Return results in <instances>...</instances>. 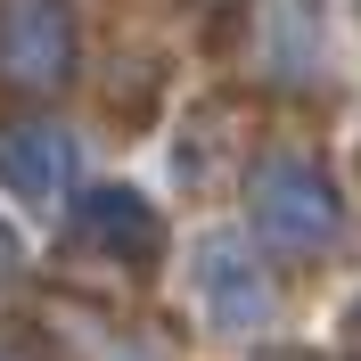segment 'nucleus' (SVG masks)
<instances>
[{"label":"nucleus","mask_w":361,"mask_h":361,"mask_svg":"<svg viewBox=\"0 0 361 361\" xmlns=\"http://www.w3.org/2000/svg\"><path fill=\"white\" fill-rule=\"evenodd\" d=\"M255 230H263L271 247H288V255H312V247L337 238V205H329V189H320L312 164L271 157L263 173H255Z\"/></svg>","instance_id":"f257e3e1"},{"label":"nucleus","mask_w":361,"mask_h":361,"mask_svg":"<svg viewBox=\"0 0 361 361\" xmlns=\"http://www.w3.org/2000/svg\"><path fill=\"white\" fill-rule=\"evenodd\" d=\"M197 295H205V312L222 320L230 337H255L271 320V279L255 271V255L238 238H205L197 247Z\"/></svg>","instance_id":"7ed1b4c3"},{"label":"nucleus","mask_w":361,"mask_h":361,"mask_svg":"<svg viewBox=\"0 0 361 361\" xmlns=\"http://www.w3.org/2000/svg\"><path fill=\"white\" fill-rule=\"evenodd\" d=\"M58 329H66V345H74V353H90V361H164L157 345H132V337L115 345V329H107V320L74 312V304H66V312H58Z\"/></svg>","instance_id":"423d86ee"},{"label":"nucleus","mask_w":361,"mask_h":361,"mask_svg":"<svg viewBox=\"0 0 361 361\" xmlns=\"http://www.w3.org/2000/svg\"><path fill=\"white\" fill-rule=\"evenodd\" d=\"M66 0H0V74L25 90H42L66 74Z\"/></svg>","instance_id":"f03ea898"},{"label":"nucleus","mask_w":361,"mask_h":361,"mask_svg":"<svg viewBox=\"0 0 361 361\" xmlns=\"http://www.w3.org/2000/svg\"><path fill=\"white\" fill-rule=\"evenodd\" d=\"M0 180L25 189V197H58V180H66V140L49 132V123L0 132Z\"/></svg>","instance_id":"39448f33"},{"label":"nucleus","mask_w":361,"mask_h":361,"mask_svg":"<svg viewBox=\"0 0 361 361\" xmlns=\"http://www.w3.org/2000/svg\"><path fill=\"white\" fill-rule=\"evenodd\" d=\"M271 361H304V353H271Z\"/></svg>","instance_id":"1a4fd4ad"},{"label":"nucleus","mask_w":361,"mask_h":361,"mask_svg":"<svg viewBox=\"0 0 361 361\" xmlns=\"http://www.w3.org/2000/svg\"><path fill=\"white\" fill-rule=\"evenodd\" d=\"M0 361H33V353H25V345H8V337H0Z\"/></svg>","instance_id":"6e6552de"},{"label":"nucleus","mask_w":361,"mask_h":361,"mask_svg":"<svg viewBox=\"0 0 361 361\" xmlns=\"http://www.w3.org/2000/svg\"><path fill=\"white\" fill-rule=\"evenodd\" d=\"M0 271H17V238H8V230H0Z\"/></svg>","instance_id":"0eeeda50"},{"label":"nucleus","mask_w":361,"mask_h":361,"mask_svg":"<svg viewBox=\"0 0 361 361\" xmlns=\"http://www.w3.org/2000/svg\"><path fill=\"white\" fill-rule=\"evenodd\" d=\"M74 230H82L90 247H107V255H132V263H157V247H164V230H157V214L140 197H90L82 214H74Z\"/></svg>","instance_id":"20e7f679"}]
</instances>
